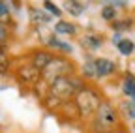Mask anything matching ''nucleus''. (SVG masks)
<instances>
[{"label": "nucleus", "mask_w": 135, "mask_h": 133, "mask_svg": "<svg viewBox=\"0 0 135 133\" xmlns=\"http://www.w3.org/2000/svg\"><path fill=\"white\" fill-rule=\"evenodd\" d=\"M120 111H118L109 99H103L101 107L90 118L88 131L90 133H111L116 127H120Z\"/></svg>", "instance_id": "f257e3e1"}, {"label": "nucleus", "mask_w": 135, "mask_h": 133, "mask_svg": "<svg viewBox=\"0 0 135 133\" xmlns=\"http://www.w3.org/2000/svg\"><path fill=\"white\" fill-rule=\"evenodd\" d=\"M84 86H86V81L75 73L71 77H62V79H56L55 82H51L49 94L55 96L56 99H60L62 103H68V101H73L77 92L83 90Z\"/></svg>", "instance_id": "f03ea898"}, {"label": "nucleus", "mask_w": 135, "mask_h": 133, "mask_svg": "<svg viewBox=\"0 0 135 133\" xmlns=\"http://www.w3.org/2000/svg\"><path fill=\"white\" fill-rule=\"evenodd\" d=\"M73 103L77 105L79 109V114H81V120L83 118H92V116L96 114V111L101 107V103H103V96H101V92L96 88V86H90L86 85L83 90L77 92Z\"/></svg>", "instance_id": "7ed1b4c3"}, {"label": "nucleus", "mask_w": 135, "mask_h": 133, "mask_svg": "<svg viewBox=\"0 0 135 133\" xmlns=\"http://www.w3.org/2000/svg\"><path fill=\"white\" fill-rule=\"evenodd\" d=\"M77 73V66L66 56H60L56 55L53 58V62H51L47 68L41 71V79L47 82V85H51V82H55L56 79H62V77H71Z\"/></svg>", "instance_id": "20e7f679"}, {"label": "nucleus", "mask_w": 135, "mask_h": 133, "mask_svg": "<svg viewBox=\"0 0 135 133\" xmlns=\"http://www.w3.org/2000/svg\"><path fill=\"white\" fill-rule=\"evenodd\" d=\"M13 75H15V81L19 82V85H25V86H28V88H34V86L41 81V71H40L38 68H34L30 62L19 64V66L15 68V73H13Z\"/></svg>", "instance_id": "39448f33"}, {"label": "nucleus", "mask_w": 135, "mask_h": 133, "mask_svg": "<svg viewBox=\"0 0 135 133\" xmlns=\"http://www.w3.org/2000/svg\"><path fill=\"white\" fill-rule=\"evenodd\" d=\"M55 56H56V55H55L53 51H47L45 47H40V49H34V51H30V55H28V62L34 66V68H38L40 71H43L47 66L53 62Z\"/></svg>", "instance_id": "423d86ee"}, {"label": "nucleus", "mask_w": 135, "mask_h": 133, "mask_svg": "<svg viewBox=\"0 0 135 133\" xmlns=\"http://www.w3.org/2000/svg\"><path fill=\"white\" fill-rule=\"evenodd\" d=\"M94 66H96V79H105L111 77L113 73H116V62L105 56H98L94 58Z\"/></svg>", "instance_id": "0eeeda50"}, {"label": "nucleus", "mask_w": 135, "mask_h": 133, "mask_svg": "<svg viewBox=\"0 0 135 133\" xmlns=\"http://www.w3.org/2000/svg\"><path fill=\"white\" fill-rule=\"evenodd\" d=\"M120 88H122V94L126 99L135 103V73H124L122 75V81H120Z\"/></svg>", "instance_id": "6e6552de"}, {"label": "nucleus", "mask_w": 135, "mask_h": 133, "mask_svg": "<svg viewBox=\"0 0 135 133\" xmlns=\"http://www.w3.org/2000/svg\"><path fill=\"white\" fill-rule=\"evenodd\" d=\"M28 13H30V23L34 26H47L53 19V15H49L45 9H40V8H30Z\"/></svg>", "instance_id": "1a4fd4ad"}, {"label": "nucleus", "mask_w": 135, "mask_h": 133, "mask_svg": "<svg viewBox=\"0 0 135 133\" xmlns=\"http://www.w3.org/2000/svg\"><path fill=\"white\" fill-rule=\"evenodd\" d=\"M53 30H55L56 36H70V38L77 36V26L71 21H66V19H58L55 23V28Z\"/></svg>", "instance_id": "9d476101"}, {"label": "nucleus", "mask_w": 135, "mask_h": 133, "mask_svg": "<svg viewBox=\"0 0 135 133\" xmlns=\"http://www.w3.org/2000/svg\"><path fill=\"white\" fill-rule=\"evenodd\" d=\"M47 49H53V51H55L56 55H60V56H66V55H71V53H73V47L68 43V41H62L58 36L49 43Z\"/></svg>", "instance_id": "9b49d317"}, {"label": "nucleus", "mask_w": 135, "mask_h": 133, "mask_svg": "<svg viewBox=\"0 0 135 133\" xmlns=\"http://www.w3.org/2000/svg\"><path fill=\"white\" fill-rule=\"evenodd\" d=\"M81 43L88 49V51H96V49H99L101 45H103V36L101 34H94V32H90V34H86L83 40H81Z\"/></svg>", "instance_id": "f8f14e48"}, {"label": "nucleus", "mask_w": 135, "mask_h": 133, "mask_svg": "<svg viewBox=\"0 0 135 133\" xmlns=\"http://www.w3.org/2000/svg\"><path fill=\"white\" fill-rule=\"evenodd\" d=\"M135 24V17H122V19H116L114 23H111V28L118 34H124V32L131 30Z\"/></svg>", "instance_id": "ddd939ff"}, {"label": "nucleus", "mask_w": 135, "mask_h": 133, "mask_svg": "<svg viewBox=\"0 0 135 133\" xmlns=\"http://www.w3.org/2000/svg\"><path fill=\"white\" fill-rule=\"evenodd\" d=\"M34 28H36V32H38V38H40V43H41L43 47H49V43L56 38L55 30H51L49 26H34Z\"/></svg>", "instance_id": "4468645a"}, {"label": "nucleus", "mask_w": 135, "mask_h": 133, "mask_svg": "<svg viewBox=\"0 0 135 133\" xmlns=\"http://www.w3.org/2000/svg\"><path fill=\"white\" fill-rule=\"evenodd\" d=\"M64 9L70 13L71 17H79V15H83V11L86 9V4L79 2V0H68V2H64Z\"/></svg>", "instance_id": "2eb2a0df"}, {"label": "nucleus", "mask_w": 135, "mask_h": 133, "mask_svg": "<svg viewBox=\"0 0 135 133\" xmlns=\"http://www.w3.org/2000/svg\"><path fill=\"white\" fill-rule=\"evenodd\" d=\"M116 51L122 56H131L135 53V41L129 40V38H122V41L116 43Z\"/></svg>", "instance_id": "dca6fc26"}, {"label": "nucleus", "mask_w": 135, "mask_h": 133, "mask_svg": "<svg viewBox=\"0 0 135 133\" xmlns=\"http://www.w3.org/2000/svg\"><path fill=\"white\" fill-rule=\"evenodd\" d=\"M116 15H118V9L111 4V2H107L103 8H101V19H103V21H107L109 24L111 23H114L118 17H116Z\"/></svg>", "instance_id": "f3484780"}, {"label": "nucleus", "mask_w": 135, "mask_h": 133, "mask_svg": "<svg viewBox=\"0 0 135 133\" xmlns=\"http://www.w3.org/2000/svg\"><path fill=\"white\" fill-rule=\"evenodd\" d=\"M83 79H96V66L94 58H86L83 64Z\"/></svg>", "instance_id": "a211bd4d"}, {"label": "nucleus", "mask_w": 135, "mask_h": 133, "mask_svg": "<svg viewBox=\"0 0 135 133\" xmlns=\"http://www.w3.org/2000/svg\"><path fill=\"white\" fill-rule=\"evenodd\" d=\"M118 111H122L129 120L135 122V103H133V101H129V99H124V101L118 105Z\"/></svg>", "instance_id": "6ab92c4d"}, {"label": "nucleus", "mask_w": 135, "mask_h": 133, "mask_svg": "<svg viewBox=\"0 0 135 133\" xmlns=\"http://www.w3.org/2000/svg\"><path fill=\"white\" fill-rule=\"evenodd\" d=\"M43 105H45V109H49V111H55V112H58L60 111V107H62V101H60V99H56L55 96H47L45 99H43V101H41Z\"/></svg>", "instance_id": "aec40b11"}, {"label": "nucleus", "mask_w": 135, "mask_h": 133, "mask_svg": "<svg viewBox=\"0 0 135 133\" xmlns=\"http://www.w3.org/2000/svg\"><path fill=\"white\" fill-rule=\"evenodd\" d=\"M11 68V58L8 56V53L4 49H0V75H6Z\"/></svg>", "instance_id": "412c9836"}, {"label": "nucleus", "mask_w": 135, "mask_h": 133, "mask_svg": "<svg viewBox=\"0 0 135 133\" xmlns=\"http://www.w3.org/2000/svg\"><path fill=\"white\" fill-rule=\"evenodd\" d=\"M43 9H45L49 15L56 17V19H60V15H62V9H60L55 2H51V0H45V2H43Z\"/></svg>", "instance_id": "4be33fe9"}, {"label": "nucleus", "mask_w": 135, "mask_h": 133, "mask_svg": "<svg viewBox=\"0 0 135 133\" xmlns=\"http://www.w3.org/2000/svg\"><path fill=\"white\" fill-rule=\"evenodd\" d=\"M8 40H9V30H8V26H6L4 21H0V49L6 47Z\"/></svg>", "instance_id": "5701e85b"}, {"label": "nucleus", "mask_w": 135, "mask_h": 133, "mask_svg": "<svg viewBox=\"0 0 135 133\" xmlns=\"http://www.w3.org/2000/svg\"><path fill=\"white\" fill-rule=\"evenodd\" d=\"M9 6H8V2H4V0H0V21H6L8 17H9Z\"/></svg>", "instance_id": "b1692460"}, {"label": "nucleus", "mask_w": 135, "mask_h": 133, "mask_svg": "<svg viewBox=\"0 0 135 133\" xmlns=\"http://www.w3.org/2000/svg\"><path fill=\"white\" fill-rule=\"evenodd\" d=\"M116 9H122V8H126L128 6V2H124V0H116V2H111Z\"/></svg>", "instance_id": "393cba45"}, {"label": "nucleus", "mask_w": 135, "mask_h": 133, "mask_svg": "<svg viewBox=\"0 0 135 133\" xmlns=\"http://www.w3.org/2000/svg\"><path fill=\"white\" fill-rule=\"evenodd\" d=\"M118 41H122V34H118V32H114V34H113V43L116 45Z\"/></svg>", "instance_id": "a878e982"}, {"label": "nucleus", "mask_w": 135, "mask_h": 133, "mask_svg": "<svg viewBox=\"0 0 135 133\" xmlns=\"http://www.w3.org/2000/svg\"><path fill=\"white\" fill-rule=\"evenodd\" d=\"M111 133H128V129L124 127V126H120V127H116L114 131H111Z\"/></svg>", "instance_id": "bb28decb"}, {"label": "nucleus", "mask_w": 135, "mask_h": 133, "mask_svg": "<svg viewBox=\"0 0 135 133\" xmlns=\"http://www.w3.org/2000/svg\"><path fill=\"white\" fill-rule=\"evenodd\" d=\"M131 133H135V122L131 124Z\"/></svg>", "instance_id": "cd10ccee"}]
</instances>
